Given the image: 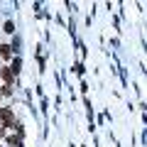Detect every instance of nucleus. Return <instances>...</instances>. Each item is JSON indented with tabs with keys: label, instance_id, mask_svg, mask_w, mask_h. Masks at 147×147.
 <instances>
[{
	"label": "nucleus",
	"instance_id": "obj_1",
	"mask_svg": "<svg viewBox=\"0 0 147 147\" xmlns=\"http://www.w3.org/2000/svg\"><path fill=\"white\" fill-rule=\"evenodd\" d=\"M3 79H5L7 84H10V81L15 79V71H12V69H3Z\"/></svg>",
	"mask_w": 147,
	"mask_h": 147
},
{
	"label": "nucleus",
	"instance_id": "obj_2",
	"mask_svg": "<svg viewBox=\"0 0 147 147\" xmlns=\"http://www.w3.org/2000/svg\"><path fill=\"white\" fill-rule=\"evenodd\" d=\"M0 118H3V120H10V110L3 108V110H0Z\"/></svg>",
	"mask_w": 147,
	"mask_h": 147
},
{
	"label": "nucleus",
	"instance_id": "obj_3",
	"mask_svg": "<svg viewBox=\"0 0 147 147\" xmlns=\"http://www.w3.org/2000/svg\"><path fill=\"white\" fill-rule=\"evenodd\" d=\"M0 54H3V57L7 59V57H10V47H3V49H0Z\"/></svg>",
	"mask_w": 147,
	"mask_h": 147
}]
</instances>
